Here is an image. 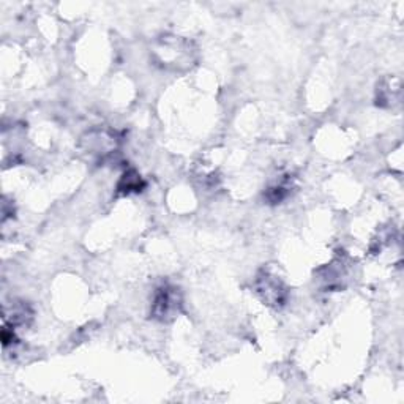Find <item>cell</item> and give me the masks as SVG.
I'll list each match as a JSON object with an SVG mask.
<instances>
[{
	"mask_svg": "<svg viewBox=\"0 0 404 404\" xmlns=\"http://www.w3.org/2000/svg\"><path fill=\"white\" fill-rule=\"evenodd\" d=\"M182 295L179 289L165 285L157 289L152 303V316L161 322H169L180 313Z\"/></svg>",
	"mask_w": 404,
	"mask_h": 404,
	"instance_id": "cell-1",
	"label": "cell"
},
{
	"mask_svg": "<svg viewBox=\"0 0 404 404\" xmlns=\"http://www.w3.org/2000/svg\"><path fill=\"white\" fill-rule=\"evenodd\" d=\"M256 293L262 302L275 308L285 305L288 300V288L285 283L280 280V276L266 271L258 275Z\"/></svg>",
	"mask_w": 404,
	"mask_h": 404,
	"instance_id": "cell-2",
	"label": "cell"
},
{
	"mask_svg": "<svg viewBox=\"0 0 404 404\" xmlns=\"http://www.w3.org/2000/svg\"><path fill=\"white\" fill-rule=\"evenodd\" d=\"M84 143H86V151L97 157H106L116 151V138L106 131L90 133Z\"/></svg>",
	"mask_w": 404,
	"mask_h": 404,
	"instance_id": "cell-3",
	"label": "cell"
},
{
	"mask_svg": "<svg viewBox=\"0 0 404 404\" xmlns=\"http://www.w3.org/2000/svg\"><path fill=\"white\" fill-rule=\"evenodd\" d=\"M144 187V182L141 179V175L136 171H126L122 175V180L119 182V191H124V193H138L141 188Z\"/></svg>",
	"mask_w": 404,
	"mask_h": 404,
	"instance_id": "cell-4",
	"label": "cell"
},
{
	"mask_svg": "<svg viewBox=\"0 0 404 404\" xmlns=\"http://www.w3.org/2000/svg\"><path fill=\"white\" fill-rule=\"evenodd\" d=\"M289 190H290V180L286 179V177H283L278 183H273V185L267 190V200L271 202H280L289 195Z\"/></svg>",
	"mask_w": 404,
	"mask_h": 404,
	"instance_id": "cell-5",
	"label": "cell"
}]
</instances>
